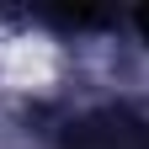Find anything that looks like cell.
<instances>
[{"instance_id":"1","label":"cell","mask_w":149,"mask_h":149,"mask_svg":"<svg viewBox=\"0 0 149 149\" xmlns=\"http://www.w3.org/2000/svg\"><path fill=\"white\" fill-rule=\"evenodd\" d=\"M133 27L144 32V43H149V6H139V11H133Z\"/></svg>"}]
</instances>
